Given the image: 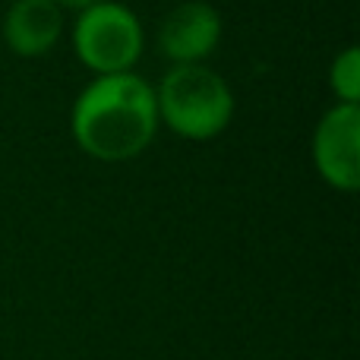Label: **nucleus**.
Returning a JSON list of instances; mask_svg holds the SVG:
<instances>
[{
	"instance_id": "f257e3e1",
	"label": "nucleus",
	"mask_w": 360,
	"mask_h": 360,
	"mask_svg": "<svg viewBox=\"0 0 360 360\" xmlns=\"http://www.w3.org/2000/svg\"><path fill=\"white\" fill-rule=\"evenodd\" d=\"M155 133V86L139 73L95 76L70 108V136L95 162H133L152 146Z\"/></svg>"
},
{
	"instance_id": "f03ea898",
	"label": "nucleus",
	"mask_w": 360,
	"mask_h": 360,
	"mask_svg": "<svg viewBox=\"0 0 360 360\" xmlns=\"http://www.w3.org/2000/svg\"><path fill=\"white\" fill-rule=\"evenodd\" d=\"M158 124L190 143H209L231 127L237 111L228 79L205 63H177L155 89Z\"/></svg>"
},
{
	"instance_id": "7ed1b4c3",
	"label": "nucleus",
	"mask_w": 360,
	"mask_h": 360,
	"mask_svg": "<svg viewBox=\"0 0 360 360\" xmlns=\"http://www.w3.org/2000/svg\"><path fill=\"white\" fill-rule=\"evenodd\" d=\"M73 54L89 73H133L146 51L143 19L117 0H101L76 13L70 29Z\"/></svg>"
},
{
	"instance_id": "20e7f679",
	"label": "nucleus",
	"mask_w": 360,
	"mask_h": 360,
	"mask_svg": "<svg viewBox=\"0 0 360 360\" xmlns=\"http://www.w3.org/2000/svg\"><path fill=\"white\" fill-rule=\"evenodd\" d=\"M316 174L338 193L360 186V105H335L319 117L313 130Z\"/></svg>"
},
{
	"instance_id": "39448f33",
	"label": "nucleus",
	"mask_w": 360,
	"mask_h": 360,
	"mask_svg": "<svg viewBox=\"0 0 360 360\" xmlns=\"http://www.w3.org/2000/svg\"><path fill=\"white\" fill-rule=\"evenodd\" d=\"M224 35L221 13L205 0H184L158 25V51L171 63H205Z\"/></svg>"
},
{
	"instance_id": "423d86ee",
	"label": "nucleus",
	"mask_w": 360,
	"mask_h": 360,
	"mask_svg": "<svg viewBox=\"0 0 360 360\" xmlns=\"http://www.w3.org/2000/svg\"><path fill=\"white\" fill-rule=\"evenodd\" d=\"M4 41L16 57L35 60L54 51L63 35V10L54 0H13L4 13Z\"/></svg>"
},
{
	"instance_id": "0eeeda50",
	"label": "nucleus",
	"mask_w": 360,
	"mask_h": 360,
	"mask_svg": "<svg viewBox=\"0 0 360 360\" xmlns=\"http://www.w3.org/2000/svg\"><path fill=\"white\" fill-rule=\"evenodd\" d=\"M329 89L342 105H357L360 101V51L351 44L342 54H335L329 67Z\"/></svg>"
},
{
	"instance_id": "6e6552de",
	"label": "nucleus",
	"mask_w": 360,
	"mask_h": 360,
	"mask_svg": "<svg viewBox=\"0 0 360 360\" xmlns=\"http://www.w3.org/2000/svg\"><path fill=\"white\" fill-rule=\"evenodd\" d=\"M60 10H73V13H79V10H86V6H95V4H101V0H54Z\"/></svg>"
}]
</instances>
